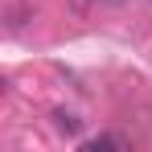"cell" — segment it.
Wrapping results in <instances>:
<instances>
[{"label": "cell", "instance_id": "cell-1", "mask_svg": "<svg viewBox=\"0 0 152 152\" xmlns=\"http://www.w3.org/2000/svg\"><path fill=\"white\" fill-rule=\"evenodd\" d=\"M82 148H86V152H99V148H124V140H115V136H99V140H86Z\"/></svg>", "mask_w": 152, "mask_h": 152}]
</instances>
